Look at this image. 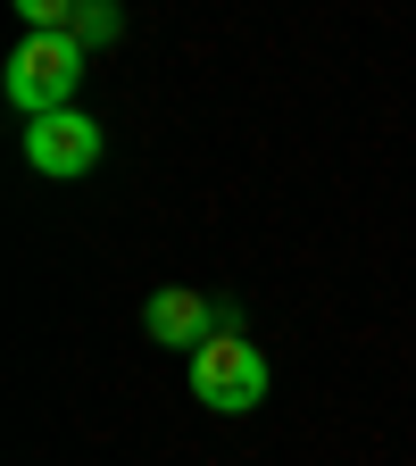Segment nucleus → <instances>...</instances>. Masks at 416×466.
Wrapping results in <instances>:
<instances>
[{
    "label": "nucleus",
    "instance_id": "obj_1",
    "mask_svg": "<svg viewBox=\"0 0 416 466\" xmlns=\"http://www.w3.org/2000/svg\"><path fill=\"white\" fill-rule=\"evenodd\" d=\"M84 42L76 34H25L17 42V58H9V100L25 108V116H50V108H76V84H84Z\"/></svg>",
    "mask_w": 416,
    "mask_h": 466
},
{
    "label": "nucleus",
    "instance_id": "obj_2",
    "mask_svg": "<svg viewBox=\"0 0 416 466\" xmlns=\"http://www.w3.org/2000/svg\"><path fill=\"white\" fill-rule=\"evenodd\" d=\"M192 400L217 408V417H250V408L267 400V359L250 333H217L192 350Z\"/></svg>",
    "mask_w": 416,
    "mask_h": 466
},
{
    "label": "nucleus",
    "instance_id": "obj_3",
    "mask_svg": "<svg viewBox=\"0 0 416 466\" xmlns=\"http://www.w3.org/2000/svg\"><path fill=\"white\" fill-rule=\"evenodd\" d=\"M25 167L34 175H92L100 167V126H92L84 108L25 116Z\"/></svg>",
    "mask_w": 416,
    "mask_h": 466
},
{
    "label": "nucleus",
    "instance_id": "obj_4",
    "mask_svg": "<svg viewBox=\"0 0 416 466\" xmlns=\"http://www.w3.org/2000/svg\"><path fill=\"white\" fill-rule=\"evenodd\" d=\"M142 333H150L158 350H200V341H217V309L200 300V291L167 283V291H150V309H142Z\"/></svg>",
    "mask_w": 416,
    "mask_h": 466
},
{
    "label": "nucleus",
    "instance_id": "obj_5",
    "mask_svg": "<svg viewBox=\"0 0 416 466\" xmlns=\"http://www.w3.org/2000/svg\"><path fill=\"white\" fill-rule=\"evenodd\" d=\"M67 34H76L84 50H100V42H117V34H126V9H117V0H76Z\"/></svg>",
    "mask_w": 416,
    "mask_h": 466
},
{
    "label": "nucleus",
    "instance_id": "obj_6",
    "mask_svg": "<svg viewBox=\"0 0 416 466\" xmlns=\"http://www.w3.org/2000/svg\"><path fill=\"white\" fill-rule=\"evenodd\" d=\"M17 17H25L34 34H67V17H76V0H17Z\"/></svg>",
    "mask_w": 416,
    "mask_h": 466
}]
</instances>
